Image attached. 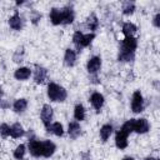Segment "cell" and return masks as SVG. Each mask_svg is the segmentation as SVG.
Masks as SVG:
<instances>
[{
  "instance_id": "6da1fadb",
  "label": "cell",
  "mask_w": 160,
  "mask_h": 160,
  "mask_svg": "<svg viewBox=\"0 0 160 160\" xmlns=\"http://www.w3.org/2000/svg\"><path fill=\"white\" fill-rule=\"evenodd\" d=\"M49 19L52 25H69L75 20V11L71 5L64 8H52L49 12Z\"/></svg>"
},
{
  "instance_id": "d6986e66",
  "label": "cell",
  "mask_w": 160,
  "mask_h": 160,
  "mask_svg": "<svg viewBox=\"0 0 160 160\" xmlns=\"http://www.w3.org/2000/svg\"><path fill=\"white\" fill-rule=\"evenodd\" d=\"M138 31V26L134 24V22H130V21H126L122 24V28H121V32L125 38H130V36H134Z\"/></svg>"
},
{
  "instance_id": "7c38bea8",
  "label": "cell",
  "mask_w": 160,
  "mask_h": 160,
  "mask_svg": "<svg viewBox=\"0 0 160 160\" xmlns=\"http://www.w3.org/2000/svg\"><path fill=\"white\" fill-rule=\"evenodd\" d=\"M32 78H34V81L36 84H44L48 79V69L41 66V65H35Z\"/></svg>"
},
{
  "instance_id": "cb8c5ba5",
  "label": "cell",
  "mask_w": 160,
  "mask_h": 160,
  "mask_svg": "<svg viewBox=\"0 0 160 160\" xmlns=\"http://www.w3.org/2000/svg\"><path fill=\"white\" fill-rule=\"evenodd\" d=\"M46 131L48 132H51V134H54L56 136H62L64 135V126H62L61 122L54 121V122H51V125L49 126V129Z\"/></svg>"
},
{
  "instance_id": "ba28073f",
  "label": "cell",
  "mask_w": 160,
  "mask_h": 160,
  "mask_svg": "<svg viewBox=\"0 0 160 160\" xmlns=\"http://www.w3.org/2000/svg\"><path fill=\"white\" fill-rule=\"evenodd\" d=\"M144 108H145L144 96L140 90H135L131 96V110H132V112L139 114V112L144 111Z\"/></svg>"
},
{
  "instance_id": "277c9868",
  "label": "cell",
  "mask_w": 160,
  "mask_h": 160,
  "mask_svg": "<svg viewBox=\"0 0 160 160\" xmlns=\"http://www.w3.org/2000/svg\"><path fill=\"white\" fill-rule=\"evenodd\" d=\"M95 32H88V34H84L79 30H76L72 35V44L75 45L76 48V51L80 52L84 48H88L95 39Z\"/></svg>"
},
{
  "instance_id": "30bf717a",
  "label": "cell",
  "mask_w": 160,
  "mask_h": 160,
  "mask_svg": "<svg viewBox=\"0 0 160 160\" xmlns=\"http://www.w3.org/2000/svg\"><path fill=\"white\" fill-rule=\"evenodd\" d=\"M101 64H102V61H101V58H100V56H98V55L91 56V58L88 60V62H86V70H88L89 75H90V76L98 75V72H99L100 69H101Z\"/></svg>"
},
{
  "instance_id": "5bb4252c",
  "label": "cell",
  "mask_w": 160,
  "mask_h": 160,
  "mask_svg": "<svg viewBox=\"0 0 160 160\" xmlns=\"http://www.w3.org/2000/svg\"><path fill=\"white\" fill-rule=\"evenodd\" d=\"M42 144V158H50L54 155V152L56 151V145L55 142H52L51 140H41Z\"/></svg>"
},
{
  "instance_id": "83f0119b",
  "label": "cell",
  "mask_w": 160,
  "mask_h": 160,
  "mask_svg": "<svg viewBox=\"0 0 160 160\" xmlns=\"http://www.w3.org/2000/svg\"><path fill=\"white\" fill-rule=\"evenodd\" d=\"M0 136L4 139L10 136V125H8L5 122L0 124Z\"/></svg>"
},
{
  "instance_id": "4316f807",
  "label": "cell",
  "mask_w": 160,
  "mask_h": 160,
  "mask_svg": "<svg viewBox=\"0 0 160 160\" xmlns=\"http://www.w3.org/2000/svg\"><path fill=\"white\" fill-rule=\"evenodd\" d=\"M24 59V48H18L12 55V61L14 62H21Z\"/></svg>"
},
{
  "instance_id": "ac0fdd59",
  "label": "cell",
  "mask_w": 160,
  "mask_h": 160,
  "mask_svg": "<svg viewBox=\"0 0 160 160\" xmlns=\"http://www.w3.org/2000/svg\"><path fill=\"white\" fill-rule=\"evenodd\" d=\"M112 131H114V128H112L111 124H104L100 128V130H99V135H100L101 141L102 142H106L110 139V136L112 135Z\"/></svg>"
},
{
  "instance_id": "f546056e",
  "label": "cell",
  "mask_w": 160,
  "mask_h": 160,
  "mask_svg": "<svg viewBox=\"0 0 160 160\" xmlns=\"http://www.w3.org/2000/svg\"><path fill=\"white\" fill-rule=\"evenodd\" d=\"M152 25L155 28H160V12H158L152 19Z\"/></svg>"
},
{
  "instance_id": "8fae6325",
  "label": "cell",
  "mask_w": 160,
  "mask_h": 160,
  "mask_svg": "<svg viewBox=\"0 0 160 160\" xmlns=\"http://www.w3.org/2000/svg\"><path fill=\"white\" fill-rule=\"evenodd\" d=\"M89 101H90L91 106L94 108V110H95L96 112H100V110H101L102 106H104L105 98H104V95H102L101 92H99V91H94V92L90 95Z\"/></svg>"
},
{
  "instance_id": "484cf974",
  "label": "cell",
  "mask_w": 160,
  "mask_h": 160,
  "mask_svg": "<svg viewBox=\"0 0 160 160\" xmlns=\"http://www.w3.org/2000/svg\"><path fill=\"white\" fill-rule=\"evenodd\" d=\"M26 150H28L26 145H25V144H20V145H18V146L15 148L12 155H14V158H15L16 160H22L24 156H25V154H26Z\"/></svg>"
},
{
  "instance_id": "ffe728a7",
  "label": "cell",
  "mask_w": 160,
  "mask_h": 160,
  "mask_svg": "<svg viewBox=\"0 0 160 160\" xmlns=\"http://www.w3.org/2000/svg\"><path fill=\"white\" fill-rule=\"evenodd\" d=\"M25 135V129L22 128V125L20 122H14L10 126V136L14 139H19L22 138Z\"/></svg>"
},
{
  "instance_id": "d4e9b609",
  "label": "cell",
  "mask_w": 160,
  "mask_h": 160,
  "mask_svg": "<svg viewBox=\"0 0 160 160\" xmlns=\"http://www.w3.org/2000/svg\"><path fill=\"white\" fill-rule=\"evenodd\" d=\"M136 9V5L134 1H130V0H126V1H122L121 4V10H122V14L124 15H132L134 11Z\"/></svg>"
},
{
  "instance_id": "44dd1931",
  "label": "cell",
  "mask_w": 160,
  "mask_h": 160,
  "mask_svg": "<svg viewBox=\"0 0 160 160\" xmlns=\"http://www.w3.org/2000/svg\"><path fill=\"white\" fill-rule=\"evenodd\" d=\"M28 109V100L24 99V98H20V99H16L12 104V110L16 112V114H22L25 110Z\"/></svg>"
},
{
  "instance_id": "9a60e30c",
  "label": "cell",
  "mask_w": 160,
  "mask_h": 160,
  "mask_svg": "<svg viewBox=\"0 0 160 160\" xmlns=\"http://www.w3.org/2000/svg\"><path fill=\"white\" fill-rule=\"evenodd\" d=\"M68 134L70 136V139L75 140L81 135V126L79 124V121H70L68 125Z\"/></svg>"
},
{
  "instance_id": "7a4b0ae2",
  "label": "cell",
  "mask_w": 160,
  "mask_h": 160,
  "mask_svg": "<svg viewBox=\"0 0 160 160\" xmlns=\"http://www.w3.org/2000/svg\"><path fill=\"white\" fill-rule=\"evenodd\" d=\"M138 49V39L135 36L124 38L119 46L118 60L121 62H130L135 59V51Z\"/></svg>"
},
{
  "instance_id": "3957f363",
  "label": "cell",
  "mask_w": 160,
  "mask_h": 160,
  "mask_svg": "<svg viewBox=\"0 0 160 160\" xmlns=\"http://www.w3.org/2000/svg\"><path fill=\"white\" fill-rule=\"evenodd\" d=\"M46 92H48L49 100L52 101V102H62L68 98V91L65 90V88H62L61 85H59L56 82H52V81H50L48 84Z\"/></svg>"
},
{
  "instance_id": "836d02e7",
  "label": "cell",
  "mask_w": 160,
  "mask_h": 160,
  "mask_svg": "<svg viewBox=\"0 0 160 160\" xmlns=\"http://www.w3.org/2000/svg\"><path fill=\"white\" fill-rule=\"evenodd\" d=\"M1 96H2V90H1V86H0V100H1Z\"/></svg>"
},
{
  "instance_id": "4dcf8cb0",
  "label": "cell",
  "mask_w": 160,
  "mask_h": 160,
  "mask_svg": "<svg viewBox=\"0 0 160 160\" xmlns=\"http://www.w3.org/2000/svg\"><path fill=\"white\" fill-rule=\"evenodd\" d=\"M0 108L1 109H4V110H6V109H9L10 108V102H8L6 100H0Z\"/></svg>"
},
{
  "instance_id": "603a6c76",
  "label": "cell",
  "mask_w": 160,
  "mask_h": 160,
  "mask_svg": "<svg viewBox=\"0 0 160 160\" xmlns=\"http://www.w3.org/2000/svg\"><path fill=\"white\" fill-rule=\"evenodd\" d=\"M85 115H86V110H85L84 105L81 102L76 104L75 108H74V119H75V121H82L85 119Z\"/></svg>"
},
{
  "instance_id": "52a82bcc",
  "label": "cell",
  "mask_w": 160,
  "mask_h": 160,
  "mask_svg": "<svg viewBox=\"0 0 160 160\" xmlns=\"http://www.w3.org/2000/svg\"><path fill=\"white\" fill-rule=\"evenodd\" d=\"M28 151L34 158H42V144H41V140H38L35 136L29 138Z\"/></svg>"
},
{
  "instance_id": "2e32d148",
  "label": "cell",
  "mask_w": 160,
  "mask_h": 160,
  "mask_svg": "<svg viewBox=\"0 0 160 160\" xmlns=\"http://www.w3.org/2000/svg\"><path fill=\"white\" fill-rule=\"evenodd\" d=\"M9 26L12 30H16V31H20L22 29V19H21V16H20V14L18 11H15L9 18Z\"/></svg>"
},
{
  "instance_id": "7402d4cb",
  "label": "cell",
  "mask_w": 160,
  "mask_h": 160,
  "mask_svg": "<svg viewBox=\"0 0 160 160\" xmlns=\"http://www.w3.org/2000/svg\"><path fill=\"white\" fill-rule=\"evenodd\" d=\"M86 28L90 30V32H95L98 30V28H99V19H98V16L94 12H91L88 16V19H86Z\"/></svg>"
},
{
  "instance_id": "4fadbf2b",
  "label": "cell",
  "mask_w": 160,
  "mask_h": 160,
  "mask_svg": "<svg viewBox=\"0 0 160 160\" xmlns=\"http://www.w3.org/2000/svg\"><path fill=\"white\" fill-rule=\"evenodd\" d=\"M31 74H32V71H31L30 68H28V66H20V68H18L14 71V78L16 80H19V81H25V80H28L31 76Z\"/></svg>"
},
{
  "instance_id": "1f68e13d",
  "label": "cell",
  "mask_w": 160,
  "mask_h": 160,
  "mask_svg": "<svg viewBox=\"0 0 160 160\" xmlns=\"http://www.w3.org/2000/svg\"><path fill=\"white\" fill-rule=\"evenodd\" d=\"M145 160H159V159L154 158V156H148V158H145Z\"/></svg>"
},
{
  "instance_id": "f1b7e54d",
  "label": "cell",
  "mask_w": 160,
  "mask_h": 160,
  "mask_svg": "<svg viewBox=\"0 0 160 160\" xmlns=\"http://www.w3.org/2000/svg\"><path fill=\"white\" fill-rule=\"evenodd\" d=\"M40 19H41V14L38 12L36 10H32V11H31V15H30L31 22H32V24H38V22L40 21Z\"/></svg>"
},
{
  "instance_id": "9c48e42d",
  "label": "cell",
  "mask_w": 160,
  "mask_h": 160,
  "mask_svg": "<svg viewBox=\"0 0 160 160\" xmlns=\"http://www.w3.org/2000/svg\"><path fill=\"white\" fill-rule=\"evenodd\" d=\"M52 118H54V110H52V108L49 104H44L42 108H41V111H40V120H41V122H42V125H44V128L46 130L51 125Z\"/></svg>"
},
{
  "instance_id": "8992f818",
  "label": "cell",
  "mask_w": 160,
  "mask_h": 160,
  "mask_svg": "<svg viewBox=\"0 0 160 160\" xmlns=\"http://www.w3.org/2000/svg\"><path fill=\"white\" fill-rule=\"evenodd\" d=\"M129 128L131 132L136 134H146L150 130V124L145 118H139V119H130L128 120Z\"/></svg>"
},
{
  "instance_id": "e0dca14e",
  "label": "cell",
  "mask_w": 160,
  "mask_h": 160,
  "mask_svg": "<svg viewBox=\"0 0 160 160\" xmlns=\"http://www.w3.org/2000/svg\"><path fill=\"white\" fill-rule=\"evenodd\" d=\"M76 62V51L74 49L68 48L64 54V65L68 68H72Z\"/></svg>"
},
{
  "instance_id": "d6a6232c",
  "label": "cell",
  "mask_w": 160,
  "mask_h": 160,
  "mask_svg": "<svg viewBox=\"0 0 160 160\" xmlns=\"http://www.w3.org/2000/svg\"><path fill=\"white\" fill-rule=\"evenodd\" d=\"M122 160H134V158L132 156H125V158H122Z\"/></svg>"
},
{
  "instance_id": "5b68a950",
  "label": "cell",
  "mask_w": 160,
  "mask_h": 160,
  "mask_svg": "<svg viewBox=\"0 0 160 160\" xmlns=\"http://www.w3.org/2000/svg\"><path fill=\"white\" fill-rule=\"evenodd\" d=\"M130 134H131V130L129 128L128 121H125L121 125V128L115 134V146L118 149H120V150L126 149V146H128V138H129Z\"/></svg>"
}]
</instances>
